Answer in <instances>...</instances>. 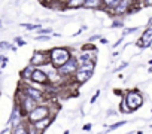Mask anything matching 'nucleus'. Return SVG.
I'll return each mask as SVG.
<instances>
[{
    "instance_id": "b1692460",
    "label": "nucleus",
    "mask_w": 152,
    "mask_h": 134,
    "mask_svg": "<svg viewBox=\"0 0 152 134\" xmlns=\"http://www.w3.org/2000/svg\"><path fill=\"white\" fill-rule=\"evenodd\" d=\"M136 31H137V28H128V30L124 31V36H125V34H130V33H136Z\"/></svg>"
},
{
    "instance_id": "c85d7f7f",
    "label": "nucleus",
    "mask_w": 152,
    "mask_h": 134,
    "mask_svg": "<svg viewBox=\"0 0 152 134\" xmlns=\"http://www.w3.org/2000/svg\"><path fill=\"white\" fill-rule=\"evenodd\" d=\"M84 130H85V131H90V130H91V124H87V125L84 127Z\"/></svg>"
},
{
    "instance_id": "9b49d317",
    "label": "nucleus",
    "mask_w": 152,
    "mask_h": 134,
    "mask_svg": "<svg viewBox=\"0 0 152 134\" xmlns=\"http://www.w3.org/2000/svg\"><path fill=\"white\" fill-rule=\"evenodd\" d=\"M85 2H87V0H66V8H67V9L85 8Z\"/></svg>"
},
{
    "instance_id": "f257e3e1",
    "label": "nucleus",
    "mask_w": 152,
    "mask_h": 134,
    "mask_svg": "<svg viewBox=\"0 0 152 134\" xmlns=\"http://www.w3.org/2000/svg\"><path fill=\"white\" fill-rule=\"evenodd\" d=\"M49 55H51V64L54 67H61L64 63H67L73 55L70 52L69 48H60V46H55L49 51Z\"/></svg>"
},
{
    "instance_id": "423d86ee",
    "label": "nucleus",
    "mask_w": 152,
    "mask_h": 134,
    "mask_svg": "<svg viewBox=\"0 0 152 134\" xmlns=\"http://www.w3.org/2000/svg\"><path fill=\"white\" fill-rule=\"evenodd\" d=\"M49 63H51L49 51H36L33 54V57L30 58V64H33L36 67H43V66H48Z\"/></svg>"
},
{
    "instance_id": "20e7f679",
    "label": "nucleus",
    "mask_w": 152,
    "mask_h": 134,
    "mask_svg": "<svg viewBox=\"0 0 152 134\" xmlns=\"http://www.w3.org/2000/svg\"><path fill=\"white\" fill-rule=\"evenodd\" d=\"M51 112H52V107H51L48 103H42V104H37V106L28 113L27 119L31 121V122H36V121L43 119V118H46V116H51Z\"/></svg>"
},
{
    "instance_id": "bb28decb",
    "label": "nucleus",
    "mask_w": 152,
    "mask_h": 134,
    "mask_svg": "<svg viewBox=\"0 0 152 134\" xmlns=\"http://www.w3.org/2000/svg\"><path fill=\"white\" fill-rule=\"evenodd\" d=\"M97 39H102V37H100L99 34H96V36H91V37H90V40H91V42H94V40H97Z\"/></svg>"
},
{
    "instance_id": "dca6fc26",
    "label": "nucleus",
    "mask_w": 152,
    "mask_h": 134,
    "mask_svg": "<svg viewBox=\"0 0 152 134\" xmlns=\"http://www.w3.org/2000/svg\"><path fill=\"white\" fill-rule=\"evenodd\" d=\"M119 112H121V113H124V115H127V113H131V112H133V110L130 109V106L127 104L125 98H122V100H121V103H119Z\"/></svg>"
},
{
    "instance_id": "cd10ccee",
    "label": "nucleus",
    "mask_w": 152,
    "mask_h": 134,
    "mask_svg": "<svg viewBox=\"0 0 152 134\" xmlns=\"http://www.w3.org/2000/svg\"><path fill=\"white\" fill-rule=\"evenodd\" d=\"M145 6H152V0H145Z\"/></svg>"
},
{
    "instance_id": "1a4fd4ad",
    "label": "nucleus",
    "mask_w": 152,
    "mask_h": 134,
    "mask_svg": "<svg viewBox=\"0 0 152 134\" xmlns=\"http://www.w3.org/2000/svg\"><path fill=\"white\" fill-rule=\"evenodd\" d=\"M133 6V0H121L119 2V5L113 9V15H116V17H121V15H124V14H128V11H130V8Z\"/></svg>"
},
{
    "instance_id": "ddd939ff",
    "label": "nucleus",
    "mask_w": 152,
    "mask_h": 134,
    "mask_svg": "<svg viewBox=\"0 0 152 134\" xmlns=\"http://www.w3.org/2000/svg\"><path fill=\"white\" fill-rule=\"evenodd\" d=\"M34 69H36V66L28 64L26 69L21 72V78H23L24 81H30V79H31V75H33V72H34Z\"/></svg>"
},
{
    "instance_id": "6ab92c4d",
    "label": "nucleus",
    "mask_w": 152,
    "mask_h": 134,
    "mask_svg": "<svg viewBox=\"0 0 152 134\" xmlns=\"http://www.w3.org/2000/svg\"><path fill=\"white\" fill-rule=\"evenodd\" d=\"M36 40H39V42H46V40H49V36H48V34H39V36H36Z\"/></svg>"
},
{
    "instance_id": "393cba45",
    "label": "nucleus",
    "mask_w": 152,
    "mask_h": 134,
    "mask_svg": "<svg viewBox=\"0 0 152 134\" xmlns=\"http://www.w3.org/2000/svg\"><path fill=\"white\" fill-rule=\"evenodd\" d=\"M99 94H100V91H97L94 95H93V98H91V103H96V100H97V97H99Z\"/></svg>"
},
{
    "instance_id": "a211bd4d",
    "label": "nucleus",
    "mask_w": 152,
    "mask_h": 134,
    "mask_svg": "<svg viewBox=\"0 0 152 134\" xmlns=\"http://www.w3.org/2000/svg\"><path fill=\"white\" fill-rule=\"evenodd\" d=\"M125 124H127V121H119V122H115L113 125L107 127V130H116V128H119V127H122V125H125Z\"/></svg>"
},
{
    "instance_id": "f03ea898",
    "label": "nucleus",
    "mask_w": 152,
    "mask_h": 134,
    "mask_svg": "<svg viewBox=\"0 0 152 134\" xmlns=\"http://www.w3.org/2000/svg\"><path fill=\"white\" fill-rule=\"evenodd\" d=\"M124 98H125V101H127V104L130 106V109L134 112V110H137L143 103H145V98H143V94L139 91V90H128L127 92H125V95H124Z\"/></svg>"
},
{
    "instance_id": "c756f323",
    "label": "nucleus",
    "mask_w": 152,
    "mask_h": 134,
    "mask_svg": "<svg viewBox=\"0 0 152 134\" xmlns=\"http://www.w3.org/2000/svg\"><path fill=\"white\" fill-rule=\"evenodd\" d=\"M100 40H102V43H107V39H106V37H102Z\"/></svg>"
},
{
    "instance_id": "9d476101",
    "label": "nucleus",
    "mask_w": 152,
    "mask_h": 134,
    "mask_svg": "<svg viewBox=\"0 0 152 134\" xmlns=\"http://www.w3.org/2000/svg\"><path fill=\"white\" fill-rule=\"evenodd\" d=\"M52 121H54V118L46 116V118H43V119H39V121L33 122V124H34V127H36V130H37V134H43V133H45V130L52 124Z\"/></svg>"
},
{
    "instance_id": "2f4dec72",
    "label": "nucleus",
    "mask_w": 152,
    "mask_h": 134,
    "mask_svg": "<svg viewBox=\"0 0 152 134\" xmlns=\"http://www.w3.org/2000/svg\"><path fill=\"white\" fill-rule=\"evenodd\" d=\"M143 2H145V0H143Z\"/></svg>"
},
{
    "instance_id": "4468645a",
    "label": "nucleus",
    "mask_w": 152,
    "mask_h": 134,
    "mask_svg": "<svg viewBox=\"0 0 152 134\" xmlns=\"http://www.w3.org/2000/svg\"><path fill=\"white\" fill-rule=\"evenodd\" d=\"M85 8L87 9H103V0H87Z\"/></svg>"
},
{
    "instance_id": "39448f33",
    "label": "nucleus",
    "mask_w": 152,
    "mask_h": 134,
    "mask_svg": "<svg viewBox=\"0 0 152 134\" xmlns=\"http://www.w3.org/2000/svg\"><path fill=\"white\" fill-rule=\"evenodd\" d=\"M79 69V60L72 57L67 63H64L61 67H58V75L60 76H64V78H73V75L78 72Z\"/></svg>"
},
{
    "instance_id": "f8f14e48",
    "label": "nucleus",
    "mask_w": 152,
    "mask_h": 134,
    "mask_svg": "<svg viewBox=\"0 0 152 134\" xmlns=\"http://www.w3.org/2000/svg\"><path fill=\"white\" fill-rule=\"evenodd\" d=\"M79 69L94 72V69H96V60H85V61H81V63H79Z\"/></svg>"
},
{
    "instance_id": "0eeeda50",
    "label": "nucleus",
    "mask_w": 152,
    "mask_h": 134,
    "mask_svg": "<svg viewBox=\"0 0 152 134\" xmlns=\"http://www.w3.org/2000/svg\"><path fill=\"white\" fill-rule=\"evenodd\" d=\"M30 81H31L33 84H37V85H46V84H49L51 78H49V75H48L45 70L40 69V67H36Z\"/></svg>"
},
{
    "instance_id": "6e6552de",
    "label": "nucleus",
    "mask_w": 152,
    "mask_h": 134,
    "mask_svg": "<svg viewBox=\"0 0 152 134\" xmlns=\"http://www.w3.org/2000/svg\"><path fill=\"white\" fill-rule=\"evenodd\" d=\"M91 76H93V72H90V70H82V69H78V72H76L75 75H73V81L78 84V85H82V84H85V82H88L90 79H91Z\"/></svg>"
},
{
    "instance_id": "f3484780",
    "label": "nucleus",
    "mask_w": 152,
    "mask_h": 134,
    "mask_svg": "<svg viewBox=\"0 0 152 134\" xmlns=\"http://www.w3.org/2000/svg\"><path fill=\"white\" fill-rule=\"evenodd\" d=\"M21 27L26 28V30H30V31H31V30H39V28H42L40 24H27V23H23Z\"/></svg>"
},
{
    "instance_id": "412c9836",
    "label": "nucleus",
    "mask_w": 152,
    "mask_h": 134,
    "mask_svg": "<svg viewBox=\"0 0 152 134\" xmlns=\"http://www.w3.org/2000/svg\"><path fill=\"white\" fill-rule=\"evenodd\" d=\"M37 33L39 34H49V33H52V28H39Z\"/></svg>"
},
{
    "instance_id": "7ed1b4c3",
    "label": "nucleus",
    "mask_w": 152,
    "mask_h": 134,
    "mask_svg": "<svg viewBox=\"0 0 152 134\" xmlns=\"http://www.w3.org/2000/svg\"><path fill=\"white\" fill-rule=\"evenodd\" d=\"M20 90H21L23 92H26L27 95L36 98L39 104L46 103V100H48V94H46V91H43L42 88H34V87H31V85H28V84H21V85H20Z\"/></svg>"
},
{
    "instance_id": "4be33fe9",
    "label": "nucleus",
    "mask_w": 152,
    "mask_h": 134,
    "mask_svg": "<svg viewBox=\"0 0 152 134\" xmlns=\"http://www.w3.org/2000/svg\"><path fill=\"white\" fill-rule=\"evenodd\" d=\"M82 51H97V48L94 45H84L82 46Z\"/></svg>"
},
{
    "instance_id": "aec40b11",
    "label": "nucleus",
    "mask_w": 152,
    "mask_h": 134,
    "mask_svg": "<svg viewBox=\"0 0 152 134\" xmlns=\"http://www.w3.org/2000/svg\"><path fill=\"white\" fill-rule=\"evenodd\" d=\"M14 42L18 45V46H23V45H27V42L24 40V39H21V37H15L14 39Z\"/></svg>"
},
{
    "instance_id": "2eb2a0df",
    "label": "nucleus",
    "mask_w": 152,
    "mask_h": 134,
    "mask_svg": "<svg viewBox=\"0 0 152 134\" xmlns=\"http://www.w3.org/2000/svg\"><path fill=\"white\" fill-rule=\"evenodd\" d=\"M119 2L121 0H103V9L113 12V9L119 5Z\"/></svg>"
},
{
    "instance_id": "7c9ffc66",
    "label": "nucleus",
    "mask_w": 152,
    "mask_h": 134,
    "mask_svg": "<svg viewBox=\"0 0 152 134\" xmlns=\"http://www.w3.org/2000/svg\"><path fill=\"white\" fill-rule=\"evenodd\" d=\"M58 2H64V0H58Z\"/></svg>"
},
{
    "instance_id": "5701e85b",
    "label": "nucleus",
    "mask_w": 152,
    "mask_h": 134,
    "mask_svg": "<svg viewBox=\"0 0 152 134\" xmlns=\"http://www.w3.org/2000/svg\"><path fill=\"white\" fill-rule=\"evenodd\" d=\"M128 66V63H122L121 66H118L116 69H115V72H119V70H122V69H125V67Z\"/></svg>"
},
{
    "instance_id": "a878e982",
    "label": "nucleus",
    "mask_w": 152,
    "mask_h": 134,
    "mask_svg": "<svg viewBox=\"0 0 152 134\" xmlns=\"http://www.w3.org/2000/svg\"><path fill=\"white\" fill-rule=\"evenodd\" d=\"M116 113H118V112H116V110H113V109H110V110H109V112H107V116H115V115H116Z\"/></svg>"
}]
</instances>
